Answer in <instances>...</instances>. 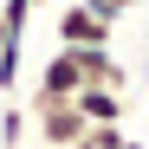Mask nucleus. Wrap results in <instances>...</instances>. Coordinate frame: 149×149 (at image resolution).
Here are the masks:
<instances>
[{"instance_id": "obj_6", "label": "nucleus", "mask_w": 149, "mask_h": 149, "mask_svg": "<svg viewBox=\"0 0 149 149\" xmlns=\"http://www.w3.org/2000/svg\"><path fill=\"white\" fill-rule=\"evenodd\" d=\"M26 130H33L26 104H0V149H19V143H26Z\"/></svg>"}, {"instance_id": "obj_4", "label": "nucleus", "mask_w": 149, "mask_h": 149, "mask_svg": "<svg viewBox=\"0 0 149 149\" xmlns=\"http://www.w3.org/2000/svg\"><path fill=\"white\" fill-rule=\"evenodd\" d=\"M71 52H78V71H84V84L123 91V65L110 58V45H71Z\"/></svg>"}, {"instance_id": "obj_7", "label": "nucleus", "mask_w": 149, "mask_h": 149, "mask_svg": "<svg viewBox=\"0 0 149 149\" xmlns=\"http://www.w3.org/2000/svg\"><path fill=\"white\" fill-rule=\"evenodd\" d=\"M84 143H91V149H136L130 136H123V123H91V130H84Z\"/></svg>"}, {"instance_id": "obj_10", "label": "nucleus", "mask_w": 149, "mask_h": 149, "mask_svg": "<svg viewBox=\"0 0 149 149\" xmlns=\"http://www.w3.org/2000/svg\"><path fill=\"white\" fill-rule=\"evenodd\" d=\"M33 7H52V0H33Z\"/></svg>"}, {"instance_id": "obj_9", "label": "nucleus", "mask_w": 149, "mask_h": 149, "mask_svg": "<svg viewBox=\"0 0 149 149\" xmlns=\"http://www.w3.org/2000/svg\"><path fill=\"white\" fill-rule=\"evenodd\" d=\"M84 7H91L97 19H110V26H117V19L130 13V7H149V0H84Z\"/></svg>"}, {"instance_id": "obj_11", "label": "nucleus", "mask_w": 149, "mask_h": 149, "mask_svg": "<svg viewBox=\"0 0 149 149\" xmlns=\"http://www.w3.org/2000/svg\"><path fill=\"white\" fill-rule=\"evenodd\" d=\"M71 149H91V143H71Z\"/></svg>"}, {"instance_id": "obj_5", "label": "nucleus", "mask_w": 149, "mask_h": 149, "mask_svg": "<svg viewBox=\"0 0 149 149\" xmlns=\"http://www.w3.org/2000/svg\"><path fill=\"white\" fill-rule=\"evenodd\" d=\"M71 104H78L84 123H123V110H130V104H123V91H104V84H84Z\"/></svg>"}, {"instance_id": "obj_3", "label": "nucleus", "mask_w": 149, "mask_h": 149, "mask_svg": "<svg viewBox=\"0 0 149 149\" xmlns=\"http://www.w3.org/2000/svg\"><path fill=\"white\" fill-rule=\"evenodd\" d=\"M39 97H78L84 91V71H78V52H71V45H58L52 58L39 65V84H33Z\"/></svg>"}, {"instance_id": "obj_2", "label": "nucleus", "mask_w": 149, "mask_h": 149, "mask_svg": "<svg viewBox=\"0 0 149 149\" xmlns=\"http://www.w3.org/2000/svg\"><path fill=\"white\" fill-rule=\"evenodd\" d=\"M52 33H58V45H110V39H117V26H110V19H97L84 0H65Z\"/></svg>"}, {"instance_id": "obj_1", "label": "nucleus", "mask_w": 149, "mask_h": 149, "mask_svg": "<svg viewBox=\"0 0 149 149\" xmlns=\"http://www.w3.org/2000/svg\"><path fill=\"white\" fill-rule=\"evenodd\" d=\"M26 117H33V130H39L45 149H71V143H84V130H91L71 97H39V91H33V97H26Z\"/></svg>"}, {"instance_id": "obj_8", "label": "nucleus", "mask_w": 149, "mask_h": 149, "mask_svg": "<svg viewBox=\"0 0 149 149\" xmlns=\"http://www.w3.org/2000/svg\"><path fill=\"white\" fill-rule=\"evenodd\" d=\"M26 19H33V0H0V33L26 39Z\"/></svg>"}]
</instances>
